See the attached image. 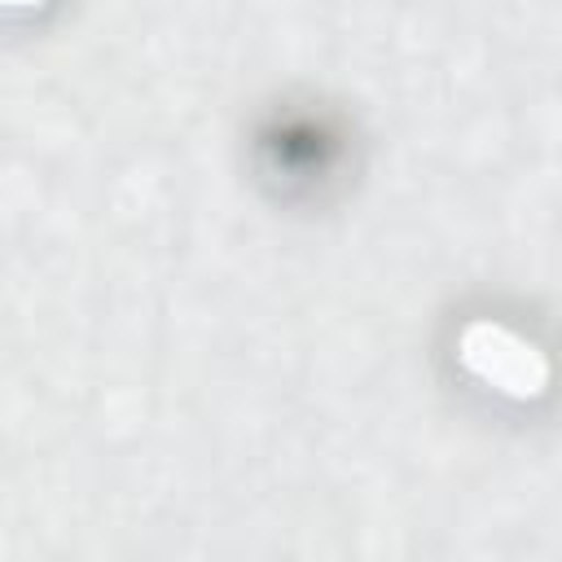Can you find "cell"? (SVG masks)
<instances>
[{
  "label": "cell",
  "mask_w": 562,
  "mask_h": 562,
  "mask_svg": "<svg viewBox=\"0 0 562 562\" xmlns=\"http://www.w3.org/2000/svg\"><path fill=\"white\" fill-rule=\"evenodd\" d=\"M461 364L483 382V386H492V391H501V395H509V400H527V395H536L540 391V382H544V364H540V356L518 338V334H509V329H501V325H487V321H479V325H470L465 334H461Z\"/></svg>",
  "instance_id": "cell-1"
},
{
  "label": "cell",
  "mask_w": 562,
  "mask_h": 562,
  "mask_svg": "<svg viewBox=\"0 0 562 562\" xmlns=\"http://www.w3.org/2000/svg\"><path fill=\"white\" fill-rule=\"evenodd\" d=\"M44 0H0V13H22V9H35Z\"/></svg>",
  "instance_id": "cell-2"
}]
</instances>
